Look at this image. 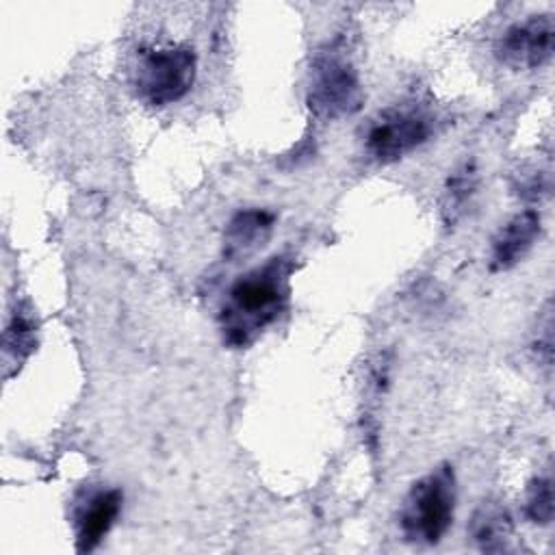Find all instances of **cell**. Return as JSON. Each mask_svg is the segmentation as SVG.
Wrapping results in <instances>:
<instances>
[{"instance_id": "1", "label": "cell", "mask_w": 555, "mask_h": 555, "mask_svg": "<svg viewBox=\"0 0 555 555\" xmlns=\"http://www.w3.org/2000/svg\"><path fill=\"white\" fill-rule=\"evenodd\" d=\"M291 262L282 256L243 273L228 291L221 330L230 345L245 347L286 308Z\"/></svg>"}, {"instance_id": "2", "label": "cell", "mask_w": 555, "mask_h": 555, "mask_svg": "<svg viewBox=\"0 0 555 555\" xmlns=\"http://www.w3.org/2000/svg\"><path fill=\"white\" fill-rule=\"evenodd\" d=\"M455 514V475L449 466L421 477L401 507V531L412 542L438 544L449 531Z\"/></svg>"}, {"instance_id": "3", "label": "cell", "mask_w": 555, "mask_h": 555, "mask_svg": "<svg viewBox=\"0 0 555 555\" xmlns=\"http://www.w3.org/2000/svg\"><path fill=\"white\" fill-rule=\"evenodd\" d=\"M197 56L184 43L152 46L139 52L134 87L139 95L154 106H167L182 100L193 87Z\"/></svg>"}, {"instance_id": "4", "label": "cell", "mask_w": 555, "mask_h": 555, "mask_svg": "<svg viewBox=\"0 0 555 555\" xmlns=\"http://www.w3.org/2000/svg\"><path fill=\"white\" fill-rule=\"evenodd\" d=\"M431 132L434 119L423 108L405 104L390 106L377 113L371 121L364 137V150L373 160L388 165L427 143Z\"/></svg>"}, {"instance_id": "5", "label": "cell", "mask_w": 555, "mask_h": 555, "mask_svg": "<svg viewBox=\"0 0 555 555\" xmlns=\"http://www.w3.org/2000/svg\"><path fill=\"white\" fill-rule=\"evenodd\" d=\"M310 108L323 119L351 115L362 104V87L356 67L340 52H323L314 59L308 87Z\"/></svg>"}, {"instance_id": "6", "label": "cell", "mask_w": 555, "mask_h": 555, "mask_svg": "<svg viewBox=\"0 0 555 555\" xmlns=\"http://www.w3.org/2000/svg\"><path fill=\"white\" fill-rule=\"evenodd\" d=\"M553 37L555 26L551 15H531L501 35L496 56L512 69L542 67L553 54Z\"/></svg>"}, {"instance_id": "7", "label": "cell", "mask_w": 555, "mask_h": 555, "mask_svg": "<svg viewBox=\"0 0 555 555\" xmlns=\"http://www.w3.org/2000/svg\"><path fill=\"white\" fill-rule=\"evenodd\" d=\"M119 512H121L119 490L111 488V490L93 492L76 514V548L82 553L93 551L111 531Z\"/></svg>"}, {"instance_id": "8", "label": "cell", "mask_w": 555, "mask_h": 555, "mask_svg": "<svg viewBox=\"0 0 555 555\" xmlns=\"http://www.w3.org/2000/svg\"><path fill=\"white\" fill-rule=\"evenodd\" d=\"M540 236V215L535 210H522L514 215L492 241V269L507 271L516 267Z\"/></svg>"}, {"instance_id": "9", "label": "cell", "mask_w": 555, "mask_h": 555, "mask_svg": "<svg viewBox=\"0 0 555 555\" xmlns=\"http://www.w3.org/2000/svg\"><path fill=\"white\" fill-rule=\"evenodd\" d=\"M273 228V215L260 208L238 210L225 225V256H245L254 251L269 236Z\"/></svg>"}, {"instance_id": "10", "label": "cell", "mask_w": 555, "mask_h": 555, "mask_svg": "<svg viewBox=\"0 0 555 555\" xmlns=\"http://www.w3.org/2000/svg\"><path fill=\"white\" fill-rule=\"evenodd\" d=\"M470 535L483 551H505L512 540V518L499 505H481L473 516Z\"/></svg>"}, {"instance_id": "11", "label": "cell", "mask_w": 555, "mask_h": 555, "mask_svg": "<svg viewBox=\"0 0 555 555\" xmlns=\"http://www.w3.org/2000/svg\"><path fill=\"white\" fill-rule=\"evenodd\" d=\"M4 358L11 362L26 360L35 349V323L24 312H13L7 327H4Z\"/></svg>"}, {"instance_id": "12", "label": "cell", "mask_w": 555, "mask_h": 555, "mask_svg": "<svg viewBox=\"0 0 555 555\" xmlns=\"http://www.w3.org/2000/svg\"><path fill=\"white\" fill-rule=\"evenodd\" d=\"M525 514L535 525H551L555 514V496H553V479L551 475H540L529 483L525 499Z\"/></svg>"}]
</instances>
